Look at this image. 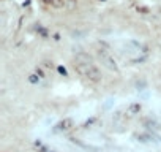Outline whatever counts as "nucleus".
I'll use <instances>...</instances> for the list:
<instances>
[{
    "instance_id": "obj_1",
    "label": "nucleus",
    "mask_w": 161,
    "mask_h": 152,
    "mask_svg": "<svg viewBox=\"0 0 161 152\" xmlns=\"http://www.w3.org/2000/svg\"><path fill=\"white\" fill-rule=\"evenodd\" d=\"M73 66H74V70H78V73H81L82 76H85V78H89L90 81L98 82L101 79V73L97 68V65L92 63L90 57H87L85 54H79L78 57H76Z\"/></svg>"
},
{
    "instance_id": "obj_2",
    "label": "nucleus",
    "mask_w": 161,
    "mask_h": 152,
    "mask_svg": "<svg viewBox=\"0 0 161 152\" xmlns=\"http://www.w3.org/2000/svg\"><path fill=\"white\" fill-rule=\"evenodd\" d=\"M98 54H100V55H103V62H104V65H106L109 70H117V66H115V62H114V60L111 59V57H109L106 52H104V51H100Z\"/></svg>"
},
{
    "instance_id": "obj_3",
    "label": "nucleus",
    "mask_w": 161,
    "mask_h": 152,
    "mask_svg": "<svg viewBox=\"0 0 161 152\" xmlns=\"http://www.w3.org/2000/svg\"><path fill=\"white\" fill-rule=\"evenodd\" d=\"M51 3L55 8H60V6H63V0H51Z\"/></svg>"
},
{
    "instance_id": "obj_4",
    "label": "nucleus",
    "mask_w": 161,
    "mask_h": 152,
    "mask_svg": "<svg viewBox=\"0 0 161 152\" xmlns=\"http://www.w3.org/2000/svg\"><path fill=\"white\" fill-rule=\"evenodd\" d=\"M57 70H59V73H62L63 76L68 74V73H66V70H65V66H62V65H60V66H57Z\"/></svg>"
},
{
    "instance_id": "obj_5",
    "label": "nucleus",
    "mask_w": 161,
    "mask_h": 152,
    "mask_svg": "<svg viewBox=\"0 0 161 152\" xmlns=\"http://www.w3.org/2000/svg\"><path fill=\"white\" fill-rule=\"evenodd\" d=\"M30 82H38V78H36V74H32V76H30Z\"/></svg>"
}]
</instances>
